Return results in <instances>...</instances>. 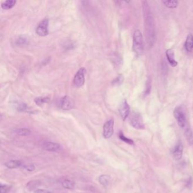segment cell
I'll list each match as a JSON object with an SVG mask.
<instances>
[{
    "mask_svg": "<svg viewBox=\"0 0 193 193\" xmlns=\"http://www.w3.org/2000/svg\"><path fill=\"white\" fill-rule=\"evenodd\" d=\"M142 9L146 46L148 49H151L154 45L156 39L154 18L150 5L146 1L142 2Z\"/></svg>",
    "mask_w": 193,
    "mask_h": 193,
    "instance_id": "cell-1",
    "label": "cell"
},
{
    "mask_svg": "<svg viewBox=\"0 0 193 193\" xmlns=\"http://www.w3.org/2000/svg\"><path fill=\"white\" fill-rule=\"evenodd\" d=\"M143 40L142 32L139 30L134 31L132 38V49L135 54L141 56L143 53Z\"/></svg>",
    "mask_w": 193,
    "mask_h": 193,
    "instance_id": "cell-2",
    "label": "cell"
},
{
    "mask_svg": "<svg viewBox=\"0 0 193 193\" xmlns=\"http://www.w3.org/2000/svg\"><path fill=\"white\" fill-rule=\"evenodd\" d=\"M173 115L177 122L178 126L181 128H184L186 125V118L182 108L179 106L177 107L174 110Z\"/></svg>",
    "mask_w": 193,
    "mask_h": 193,
    "instance_id": "cell-3",
    "label": "cell"
},
{
    "mask_svg": "<svg viewBox=\"0 0 193 193\" xmlns=\"http://www.w3.org/2000/svg\"><path fill=\"white\" fill-rule=\"evenodd\" d=\"M130 122L131 126L137 129H145V124L142 117L139 113L133 112L130 116Z\"/></svg>",
    "mask_w": 193,
    "mask_h": 193,
    "instance_id": "cell-4",
    "label": "cell"
},
{
    "mask_svg": "<svg viewBox=\"0 0 193 193\" xmlns=\"http://www.w3.org/2000/svg\"><path fill=\"white\" fill-rule=\"evenodd\" d=\"M85 73L86 70L85 68H81L78 70L73 79V84L74 86L78 88L83 85L85 82Z\"/></svg>",
    "mask_w": 193,
    "mask_h": 193,
    "instance_id": "cell-5",
    "label": "cell"
},
{
    "mask_svg": "<svg viewBox=\"0 0 193 193\" xmlns=\"http://www.w3.org/2000/svg\"><path fill=\"white\" fill-rule=\"evenodd\" d=\"M114 120L110 119L107 121L103 126V136L105 139L110 138L114 132Z\"/></svg>",
    "mask_w": 193,
    "mask_h": 193,
    "instance_id": "cell-6",
    "label": "cell"
},
{
    "mask_svg": "<svg viewBox=\"0 0 193 193\" xmlns=\"http://www.w3.org/2000/svg\"><path fill=\"white\" fill-rule=\"evenodd\" d=\"M59 105L62 109L68 110L74 108V102L69 96H65L60 100Z\"/></svg>",
    "mask_w": 193,
    "mask_h": 193,
    "instance_id": "cell-7",
    "label": "cell"
},
{
    "mask_svg": "<svg viewBox=\"0 0 193 193\" xmlns=\"http://www.w3.org/2000/svg\"><path fill=\"white\" fill-rule=\"evenodd\" d=\"M48 20L45 19L39 23L36 29V32L40 36H46L48 34Z\"/></svg>",
    "mask_w": 193,
    "mask_h": 193,
    "instance_id": "cell-8",
    "label": "cell"
},
{
    "mask_svg": "<svg viewBox=\"0 0 193 193\" xmlns=\"http://www.w3.org/2000/svg\"><path fill=\"white\" fill-rule=\"evenodd\" d=\"M119 112L123 121H125L129 116L130 113V106L126 100H124L122 102L119 109Z\"/></svg>",
    "mask_w": 193,
    "mask_h": 193,
    "instance_id": "cell-9",
    "label": "cell"
},
{
    "mask_svg": "<svg viewBox=\"0 0 193 193\" xmlns=\"http://www.w3.org/2000/svg\"><path fill=\"white\" fill-rule=\"evenodd\" d=\"M43 148L49 152H59L61 150V146L57 143L52 142H47L44 143Z\"/></svg>",
    "mask_w": 193,
    "mask_h": 193,
    "instance_id": "cell-10",
    "label": "cell"
},
{
    "mask_svg": "<svg viewBox=\"0 0 193 193\" xmlns=\"http://www.w3.org/2000/svg\"><path fill=\"white\" fill-rule=\"evenodd\" d=\"M182 155H183V146L181 143L178 144L177 146L174 147L173 150L172 151L173 157L175 160H178L182 158Z\"/></svg>",
    "mask_w": 193,
    "mask_h": 193,
    "instance_id": "cell-11",
    "label": "cell"
},
{
    "mask_svg": "<svg viewBox=\"0 0 193 193\" xmlns=\"http://www.w3.org/2000/svg\"><path fill=\"white\" fill-rule=\"evenodd\" d=\"M166 56H167L168 62L172 67H176L177 65V62L175 60L174 53L172 49H169L167 50Z\"/></svg>",
    "mask_w": 193,
    "mask_h": 193,
    "instance_id": "cell-12",
    "label": "cell"
},
{
    "mask_svg": "<svg viewBox=\"0 0 193 193\" xmlns=\"http://www.w3.org/2000/svg\"><path fill=\"white\" fill-rule=\"evenodd\" d=\"M185 49L189 52H191L193 49V35L189 33L186 39L185 43Z\"/></svg>",
    "mask_w": 193,
    "mask_h": 193,
    "instance_id": "cell-13",
    "label": "cell"
},
{
    "mask_svg": "<svg viewBox=\"0 0 193 193\" xmlns=\"http://www.w3.org/2000/svg\"><path fill=\"white\" fill-rule=\"evenodd\" d=\"M22 164V162L19 160H11L5 163V165L9 169H14L20 167Z\"/></svg>",
    "mask_w": 193,
    "mask_h": 193,
    "instance_id": "cell-14",
    "label": "cell"
},
{
    "mask_svg": "<svg viewBox=\"0 0 193 193\" xmlns=\"http://www.w3.org/2000/svg\"><path fill=\"white\" fill-rule=\"evenodd\" d=\"M99 181L101 185L106 187L109 185L110 183V177L107 174H103L99 177Z\"/></svg>",
    "mask_w": 193,
    "mask_h": 193,
    "instance_id": "cell-15",
    "label": "cell"
},
{
    "mask_svg": "<svg viewBox=\"0 0 193 193\" xmlns=\"http://www.w3.org/2000/svg\"><path fill=\"white\" fill-rule=\"evenodd\" d=\"M16 1L15 0H8L5 1L1 4V8L4 10H9L14 6L16 5Z\"/></svg>",
    "mask_w": 193,
    "mask_h": 193,
    "instance_id": "cell-16",
    "label": "cell"
},
{
    "mask_svg": "<svg viewBox=\"0 0 193 193\" xmlns=\"http://www.w3.org/2000/svg\"><path fill=\"white\" fill-rule=\"evenodd\" d=\"M164 5L169 9H174L176 8L178 5V2L176 0H168V1H162Z\"/></svg>",
    "mask_w": 193,
    "mask_h": 193,
    "instance_id": "cell-17",
    "label": "cell"
},
{
    "mask_svg": "<svg viewBox=\"0 0 193 193\" xmlns=\"http://www.w3.org/2000/svg\"><path fill=\"white\" fill-rule=\"evenodd\" d=\"M41 183V181H40L39 180H33L28 182L26 185V187L30 190H33L40 185Z\"/></svg>",
    "mask_w": 193,
    "mask_h": 193,
    "instance_id": "cell-18",
    "label": "cell"
},
{
    "mask_svg": "<svg viewBox=\"0 0 193 193\" xmlns=\"http://www.w3.org/2000/svg\"><path fill=\"white\" fill-rule=\"evenodd\" d=\"M62 186L66 189H73L75 187V182L70 179H65L62 182Z\"/></svg>",
    "mask_w": 193,
    "mask_h": 193,
    "instance_id": "cell-19",
    "label": "cell"
},
{
    "mask_svg": "<svg viewBox=\"0 0 193 193\" xmlns=\"http://www.w3.org/2000/svg\"><path fill=\"white\" fill-rule=\"evenodd\" d=\"M185 137L187 142L193 145V133L190 128H187L185 130Z\"/></svg>",
    "mask_w": 193,
    "mask_h": 193,
    "instance_id": "cell-20",
    "label": "cell"
},
{
    "mask_svg": "<svg viewBox=\"0 0 193 193\" xmlns=\"http://www.w3.org/2000/svg\"><path fill=\"white\" fill-rule=\"evenodd\" d=\"M16 134L21 135V136H28L31 134V132L30 129L27 128H21L16 129Z\"/></svg>",
    "mask_w": 193,
    "mask_h": 193,
    "instance_id": "cell-21",
    "label": "cell"
},
{
    "mask_svg": "<svg viewBox=\"0 0 193 193\" xmlns=\"http://www.w3.org/2000/svg\"><path fill=\"white\" fill-rule=\"evenodd\" d=\"M119 138L121 140H122V141H124L125 143H126L127 144L134 145V141L132 140H131V139H129V138L126 137L123 134L122 132H121V131H120V133H119Z\"/></svg>",
    "mask_w": 193,
    "mask_h": 193,
    "instance_id": "cell-22",
    "label": "cell"
},
{
    "mask_svg": "<svg viewBox=\"0 0 193 193\" xmlns=\"http://www.w3.org/2000/svg\"><path fill=\"white\" fill-rule=\"evenodd\" d=\"M49 98H38L35 99V102L38 105H41L44 103H46L49 101Z\"/></svg>",
    "mask_w": 193,
    "mask_h": 193,
    "instance_id": "cell-23",
    "label": "cell"
},
{
    "mask_svg": "<svg viewBox=\"0 0 193 193\" xmlns=\"http://www.w3.org/2000/svg\"><path fill=\"white\" fill-rule=\"evenodd\" d=\"M123 81H124L123 76L122 75H120L113 80L112 83L113 85H121L123 82Z\"/></svg>",
    "mask_w": 193,
    "mask_h": 193,
    "instance_id": "cell-24",
    "label": "cell"
},
{
    "mask_svg": "<svg viewBox=\"0 0 193 193\" xmlns=\"http://www.w3.org/2000/svg\"><path fill=\"white\" fill-rule=\"evenodd\" d=\"M11 189V186L6 185H1L0 189L1 193H8Z\"/></svg>",
    "mask_w": 193,
    "mask_h": 193,
    "instance_id": "cell-25",
    "label": "cell"
},
{
    "mask_svg": "<svg viewBox=\"0 0 193 193\" xmlns=\"http://www.w3.org/2000/svg\"><path fill=\"white\" fill-rule=\"evenodd\" d=\"M151 80L150 79L147 80L146 88L145 91V96H147L149 94V93H150L151 88Z\"/></svg>",
    "mask_w": 193,
    "mask_h": 193,
    "instance_id": "cell-26",
    "label": "cell"
},
{
    "mask_svg": "<svg viewBox=\"0 0 193 193\" xmlns=\"http://www.w3.org/2000/svg\"><path fill=\"white\" fill-rule=\"evenodd\" d=\"M24 168L29 172H32L35 169V167L33 164H28L24 165Z\"/></svg>",
    "mask_w": 193,
    "mask_h": 193,
    "instance_id": "cell-27",
    "label": "cell"
},
{
    "mask_svg": "<svg viewBox=\"0 0 193 193\" xmlns=\"http://www.w3.org/2000/svg\"><path fill=\"white\" fill-rule=\"evenodd\" d=\"M35 193H51V192L46 189H37L35 190Z\"/></svg>",
    "mask_w": 193,
    "mask_h": 193,
    "instance_id": "cell-28",
    "label": "cell"
}]
</instances>
